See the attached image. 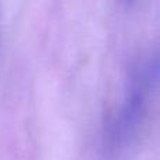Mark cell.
Listing matches in <instances>:
<instances>
[{
  "label": "cell",
  "instance_id": "obj_1",
  "mask_svg": "<svg viewBox=\"0 0 160 160\" xmlns=\"http://www.w3.org/2000/svg\"><path fill=\"white\" fill-rule=\"evenodd\" d=\"M159 87L160 52H153L142 58L131 70L122 101L104 133L107 155H121L135 142Z\"/></svg>",
  "mask_w": 160,
  "mask_h": 160
}]
</instances>
